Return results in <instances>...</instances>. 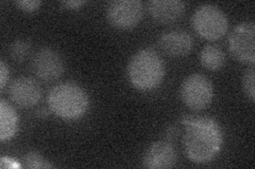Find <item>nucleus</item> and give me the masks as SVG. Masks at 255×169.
<instances>
[{
	"mask_svg": "<svg viewBox=\"0 0 255 169\" xmlns=\"http://www.w3.org/2000/svg\"><path fill=\"white\" fill-rule=\"evenodd\" d=\"M39 114H41L42 116H46V115H48V112L46 111V109H39V112H38Z\"/></svg>",
	"mask_w": 255,
	"mask_h": 169,
	"instance_id": "nucleus-22",
	"label": "nucleus"
},
{
	"mask_svg": "<svg viewBox=\"0 0 255 169\" xmlns=\"http://www.w3.org/2000/svg\"><path fill=\"white\" fill-rule=\"evenodd\" d=\"M18 115L4 100L0 101V140H10L18 130Z\"/></svg>",
	"mask_w": 255,
	"mask_h": 169,
	"instance_id": "nucleus-13",
	"label": "nucleus"
},
{
	"mask_svg": "<svg viewBox=\"0 0 255 169\" xmlns=\"http://www.w3.org/2000/svg\"><path fill=\"white\" fill-rule=\"evenodd\" d=\"M128 75L131 84L137 89H154L164 79V61L151 48L141 49L131 58L128 66Z\"/></svg>",
	"mask_w": 255,
	"mask_h": 169,
	"instance_id": "nucleus-2",
	"label": "nucleus"
},
{
	"mask_svg": "<svg viewBox=\"0 0 255 169\" xmlns=\"http://www.w3.org/2000/svg\"><path fill=\"white\" fill-rule=\"evenodd\" d=\"M10 96L16 105L30 108L35 106L41 100L42 89L33 78L21 76L11 84Z\"/></svg>",
	"mask_w": 255,
	"mask_h": 169,
	"instance_id": "nucleus-9",
	"label": "nucleus"
},
{
	"mask_svg": "<svg viewBox=\"0 0 255 169\" xmlns=\"http://www.w3.org/2000/svg\"><path fill=\"white\" fill-rule=\"evenodd\" d=\"M143 14L139 0H114L108 4L107 18L116 29L129 30L138 25Z\"/></svg>",
	"mask_w": 255,
	"mask_h": 169,
	"instance_id": "nucleus-7",
	"label": "nucleus"
},
{
	"mask_svg": "<svg viewBox=\"0 0 255 169\" xmlns=\"http://www.w3.org/2000/svg\"><path fill=\"white\" fill-rule=\"evenodd\" d=\"M177 162V155L169 142L158 141L147 149L142 159L143 166L149 169L172 168Z\"/></svg>",
	"mask_w": 255,
	"mask_h": 169,
	"instance_id": "nucleus-10",
	"label": "nucleus"
},
{
	"mask_svg": "<svg viewBox=\"0 0 255 169\" xmlns=\"http://www.w3.org/2000/svg\"><path fill=\"white\" fill-rule=\"evenodd\" d=\"M14 3L25 12H34L41 5V1H38V0H19V1H15Z\"/></svg>",
	"mask_w": 255,
	"mask_h": 169,
	"instance_id": "nucleus-18",
	"label": "nucleus"
},
{
	"mask_svg": "<svg viewBox=\"0 0 255 169\" xmlns=\"http://www.w3.org/2000/svg\"><path fill=\"white\" fill-rule=\"evenodd\" d=\"M31 52V44L26 39H17L10 48L11 57L15 61H23Z\"/></svg>",
	"mask_w": 255,
	"mask_h": 169,
	"instance_id": "nucleus-16",
	"label": "nucleus"
},
{
	"mask_svg": "<svg viewBox=\"0 0 255 169\" xmlns=\"http://www.w3.org/2000/svg\"><path fill=\"white\" fill-rule=\"evenodd\" d=\"M22 163L23 166L29 169H46L54 167L49 161L36 151H30L23 156Z\"/></svg>",
	"mask_w": 255,
	"mask_h": 169,
	"instance_id": "nucleus-15",
	"label": "nucleus"
},
{
	"mask_svg": "<svg viewBox=\"0 0 255 169\" xmlns=\"http://www.w3.org/2000/svg\"><path fill=\"white\" fill-rule=\"evenodd\" d=\"M152 18L161 23L178 20L185 11V2L181 0H151L147 3Z\"/></svg>",
	"mask_w": 255,
	"mask_h": 169,
	"instance_id": "nucleus-12",
	"label": "nucleus"
},
{
	"mask_svg": "<svg viewBox=\"0 0 255 169\" xmlns=\"http://www.w3.org/2000/svg\"><path fill=\"white\" fill-rule=\"evenodd\" d=\"M181 123L185 127L183 145L188 159L197 164L213 161L223 144V131L212 117L203 115H184Z\"/></svg>",
	"mask_w": 255,
	"mask_h": 169,
	"instance_id": "nucleus-1",
	"label": "nucleus"
},
{
	"mask_svg": "<svg viewBox=\"0 0 255 169\" xmlns=\"http://www.w3.org/2000/svg\"><path fill=\"white\" fill-rule=\"evenodd\" d=\"M64 69L62 56L51 48H42L32 58V70L38 78L45 82L59 79L64 73Z\"/></svg>",
	"mask_w": 255,
	"mask_h": 169,
	"instance_id": "nucleus-8",
	"label": "nucleus"
},
{
	"mask_svg": "<svg viewBox=\"0 0 255 169\" xmlns=\"http://www.w3.org/2000/svg\"><path fill=\"white\" fill-rule=\"evenodd\" d=\"M47 102L51 112L64 119L81 117L90 106L87 93L75 83H61L54 86L48 93Z\"/></svg>",
	"mask_w": 255,
	"mask_h": 169,
	"instance_id": "nucleus-3",
	"label": "nucleus"
},
{
	"mask_svg": "<svg viewBox=\"0 0 255 169\" xmlns=\"http://www.w3.org/2000/svg\"><path fill=\"white\" fill-rule=\"evenodd\" d=\"M157 43L164 53L173 57H179L191 51L194 40L187 31L171 30L163 33Z\"/></svg>",
	"mask_w": 255,
	"mask_h": 169,
	"instance_id": "nucleus-11",
	"label": "nucleus"
},
{
	"mask_svg": "<svg viewBox=\"0 0 255 169\" xmlns=\"http://www.w3.org/2000/svg\"><path fill=\"white\" fill-rule=\"evenodd\" d=\"M255 69L252 65L250 68L247 69L243 76V87L245 93L251 100V102L255 101Z\"/></svg>",
	"mask_w": 255,
	"mask_h": 169,
	"instance_id": "nucleus-17",
	"label": "nucleus"
},
{
	"mask_svg": "<svg viewBox=\"0 0 255 169\" xmlns=\"http://www.w3.org/2000/svg\"><path fill=\"white\" fill-rule=\"evenodd\" d=\"M9 75H10L9 68H7V66L5 65V62L1 60L0 61V89L1 90L4 89L7 79H9Z\"/></svg>",
	"mask_w": 255,
	"mask_h": 169,
	"instance_id": "nucleus-19",
	"label": "nucleus"
},
{
	"mask_svg": "<svg viewBox=\"0 0 255 169\" xmlns=\"http://www.w3.org/2000/svg\"><path fill=\"white\" fill-rule=\"evenodd\" d=\"M175 134H177V129H175V127L174 126H170V127H168V129H167V131H166V136L168 139H173L174 136H175Z\"/></svg>",
	"mask_w": 255,
	"mask_h": 169,
	"instance_id": "nucleus-21",
	"label": "nucleus"
},
{
	"mask_svg": "<svg viewBox=\"0 0 255 169\" xmlns=\"http://www.w3.org/2000/svg\"><path fill=\"white\" fill-rule=\"evenodd\" d=\"M191 23L197 34L207 40H217L227 33L229 23L226 14L214 4L198 6Z\"/></svg>",
	"mask_w": 255,
	"mask_h": 169,
	"instance_id": "nucleus-4",
	"label": "nucleus"
},
{
	"mask_svg": "<svg viewBox=\"0 0 255 169\" xmlns=\"http://www.w3.org/2000/svg\"><path fill=\"white\" fill-rule=\"evenodd\" d=\"M226 54L218 46L207 45L200 54L201 65L211 71L220 70L226 63Z\"/></svg>",
	"mask_w": 255,
	"mask_h": 169,
	"instance_id": "nucleus-14",
	"label": "nucleus"
},
{
	"mask_svg": "<svg viewBox=\"0 0 255 169\" xmlns=\"http://www.w3.org/2000/svg\"><path fill=\"white\" fill-rule=\"evenodd\" d=\"M85 1H82V0H69V1H62L61 4L66 7V9H79L80 6L83 5Z\"/></svg>",
	"mask_w": 255,
	"mask_h": 169,
	"instance_id": "nucleus-20",
	"label": "nucleus"
},
{
	"mask_svg": "<svg viewBox=\"0 0 255 169\" xmlns=\"http://www.w3.org/2000/svg\"><path fill=\"white\" fill-rule=\"evenodd\" d=\"M229 50L233 57L244 63L255 62V23L244 21L229 36Z\"/></svg>",
	"mask_w": 255,
	"mask_h": 169,
	"instance_id": "nucleus-6",
	"label": "nucleus"
},
{
	"mask_svg": "<svg viewBox=\"0 0 255 169\" xmlns=\"http://www.w3.org/2000/svg\"><path fill=\"white\" fill-rule=\"evenodd\" d=\"M181 99L193 110L205 109L214 98V86L211 80L200 73L187 76L181 86Z\"/></svg>",
	"mask_w": 255,
	"mask_h": 169,
	"instance_id": "nucleus-5",
	"label": "nucleus"
}]
</instances>
